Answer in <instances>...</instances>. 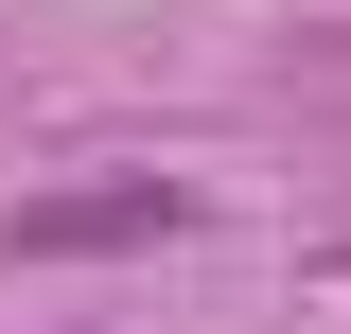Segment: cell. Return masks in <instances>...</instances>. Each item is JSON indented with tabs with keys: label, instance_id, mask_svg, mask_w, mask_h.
I'll return each instance as SVG.
<instances>
[{
	"label": "cell",
	"instance_id": "1",
	"mask_svg": "<svg viewBox=\"0 0 351 334\" xmlns=\"http://www.w3.org/2000/svg\"><path fill=\"white\" fill-rule=\"evenodd\" d=\"M176 229H193L176 176H71V194L0 211V264H106V247H176Z\"/></svg>",
	"mask_w": 351,
	"mask_h": 334
},
{
	"label": "cell",
	"instance_id": "2",
	"mask_svg": "<svg viewBox=\"0 0 351 334\" xmlns=\"http://www.w3.org/2000/svg\"><path fill=\"white\" fill-rule=\"evenodd\" d=\"M334 282H351V247H334Z\"/></svg>",
	"mask_w": 351,
	"mask_h": 334
}]
</instances>
